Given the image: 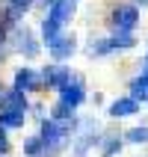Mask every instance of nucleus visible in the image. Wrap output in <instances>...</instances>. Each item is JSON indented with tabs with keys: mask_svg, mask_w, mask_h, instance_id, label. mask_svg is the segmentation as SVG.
<instances>
[{
	"mask_svg": "<svg viewBox=\"0 0 148 157\" xmlns=\"http://www.w3.org/2000/svg\"><path fill=\"white\" fill-rule=\"evenodd\" d=\"M116 21L122 27H131L133 21H136V12H133V9H119V12H116Z\"/></svg>",
	"mask_w": 148,
	"mask_h": 157,
	"instance_id": "f257e3e1",
	"label": "nucleus"
}]
</instances>
